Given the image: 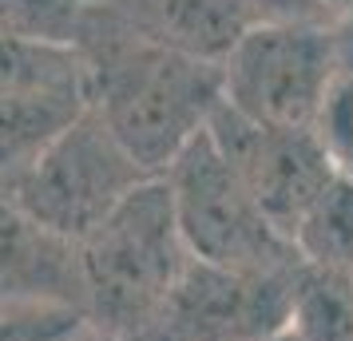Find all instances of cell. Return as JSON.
Wrapping results in <instances>:
<instances>
[{"instance_id":"cell-1","label":"cell","mask_w":353,"mask_h":341,"mask_svg":"<svg viewBox=\"0 0 353 341\" xmlns=\"http://www.w3.org/2000/svg\"><path fill=\"white\" fill-rule=\"evenodd\" d=\"M76 48L92 72L88 107L143 175H163L223 103L219 64L147 44L88 4Z\"/></svg>"},{"instance_id":"cell-2","label":"cell","mask_w":353,"mask_h":341,"mask_svg":"<svg viewBox=\"0 0 353 341\" xmlns=\"http://www.w3.org/2000/svg\"><path fill=\"white\" fill-rule=\"evenodd\" d=\"M76 254L88 329L115 341H139L191 266L167 183L155 175L131 187L119 207L76 242Z\"/></svg>"},{"instance_id":"cell-3","label":"cell","mask_w":353,"mask_h":341,"mask_svg":"<svg viewBox=\"0 0 353 341\" xmlns=\"http://www.w3.org/2000/svg\"><path fill=\"white\" fill-rule=\"evenodd\" d=\"M159 179L167 183L179 234L194 262L223 266V270H246V274L294 270L302 262L294 242H286L266 223V214L258 211L246 183L219 155L207 131L194 135L179 151V159Z\"/></svg>"},{"instance_id":"cell-4","label":"cell","mask_w":353,"mask_h":341,"mask_svg":"<svg viewBox=\"0 0 353 341\" xmlns=\"http://www.w3.org/2000/svg\"><path fill=\"white\" fill-rule=\"evenodd\" d=\"M223 103L262 127H314L337 83L325 20L246 24L219 64Z\"/></svg>"},{"instance_id":"cell-5","label":"cell","mask_w":353,"mask_h":341,"mask_svg":"<svg viewBox=\"0 0 353 341\" xmlns=\"http://www.w3.org/2000/svg\"><path fill=\"white\" fill-rule=\"evenodd\" d=\"M143 179L155 175H143L103 127V119L92 107H83L32 163V171L0 198L24 211L36 227L68 242H83L119 207V198Z\"/></svg>"},{"instance_id":"cell-6","label":"cell","mask_w":353,"mask_h":341,"mask_svg":"<svg viewBox=\"0 0 353 341\" xmlns=\"http://www.w3.org/2000/svg\"><path fill=\"white\" fill-rule=\"evenodd\" d=\"M207 135L286 242H294L310 207L341 171L314 127H262L226 103L214 107Z\"/></svg>"},{"instance_id":"cell-7","label":"cell","mask_w":353,"mask_h":341,"mask_svg":"<svg viewBox=\"0 0 353 341\" xmlns=\"http://www.w3.org/2000/svg\"><path fill=\"white\" fill-rule=\"evenodd\" d=\"M302 266V262H298ZM294 270H223L194 262L139 341H270L290 322Z\"/></svg>"},{"instance_id":"cell-8","label":"cell","mask_w":353,"mask_h":341,"mask_svg":"<svg viewBox=\"0 0 353 341\" xmlns=\"http://www.w3.org/2000/svg\"><path fill=\"white\" fill-rule=\"evenodd\" d=\"M0 309H72L83 318L76 242L0 198Z\"/></svg>"},{"instance_id":"cell-9","label":"cell","mask_w":353,"mask_h":341,"mask_svg":"<svg viewBox=\"0 0 353 341\" xmlns=\"http://www.w3.org/2000/svg\"><path fill=\"white\" fill-rule=\"evenodd\" d=\"M88 4L147 44L183 52L207 64H223V56L246 28L234 0H88Z\"/></svg>"},{"instance_id":"cell-10","label":"cell","mask_w":353,"mask_h":341,"mask_svg":"<svg viewBox=\"0 0 353 341\" xmlns=\"http://www.w3.org/2000/svg\"><path fill=\"white\" fill-rule=\"evenodd\" d=\"M92 96V72L80 48L0 36V103L36 99H83Z\"/></svg>"},{"instance_id":"cell-11","label":"cell","mask_w":353,"mask_h":341,"mask_svg":"<svg viewBox=\"0 0 353 341\" xmlns=\"http://www.w3.org/2000/svg\"><path fill=\"white\" fill-rule=\"evenodd\" d=\"M83 99H36L0 103V195H8L32 163L56 143V135L83 112Z\"/></svg>"},{"instance_id":"cell-12","label":"cell","mask_w":353,"mask_h":341,"mask_svg":"<svg viewBox=\"0 0 353 341\" xmlns=\"http://www.w3.org/2000/svg\"><path fill=\"white\" fill-rule=\"evenodd\" d=\"M286 333L294 341H353V274L298 266Z\"/></svg>"},{"instance_id":"cell-13","label":"cell","mask_w":353,"mask_h":341,"mask_svg":"<svg viewBox=\"0 0 353 341\" xmlns=\"http://www.w3.org/2000/svg\"><path fill=\"white\" fill-rule=\"evenodd\" d=\"M294 250L305 266L353 274V171H337L321 191L294 234Z\"/></svg>"},{"instance_id":"cell-14","label":"cell","mask_w":353,"mask_h":341,"mask_svg":"<svg viewBox=\"0 0 353 341\" xmlns=\"http://www.w3.org/2000/svg\"><path fill=\"white\" fill-rule=\"evenodd\" d=\"M83 17H88V0H0V36L76 48Z\"/></svg>"},{"instance_id":"cell-15","label":"cell","mask_w":353,"mask_h":341,"mask_svg":"<svg viewBox=\"0 0 353 341\" xmlns=\"http://www.w3.org/2000/svg\"><path fill=\"white\" fill-rule=\"evenodd\" d=\"M83 325L72 309H0V341H76Z\"/></svg>"},{"instance_id":"cell-16","label":"cell","mask_w":353,"mask_h":341,"mask_svg":"<svg viewBox=\"0 0 353 341\" xmlns=\"http://www.w3.org/2000/svg\"><path fill=\"white\" fill-rule=\"evenodd\" d=\"M246 24H290V20H321L314 0H234Z\"/></svg>"},{"instance_id":"cell-17","label":"cell","mask_w":353,"mask_h":341,"mask_svg":"<svg viewBox=\"0 0 353 341\" xmlns=\"http://www.w3.org/2000/svg\"><path fill=\"white\" fill-rule=\"evenodd\" d=\"M330 36H334L337 76H341V80H353V17L334 20V24H330Z\"/></svg>"},{"instance_id":"cell-18","label":"cell","mask_w":353,"mask_h":341,"mask_svg":"<svg viewBox=\"0 0 353 341\" xmlns=\"http://www.w3.org/2000/svg\"><path fill=\"white\" fill-rule=\"evenodd\" d=\"M314 4H318V12H321V20H325V24L353 17V0H314Z\"/></svg>"},{"instance_id":"cell-19","label":"cell","mask_w":353,"mask_h":341,"mask_svg":"<svg viewBox=\"0 0 353 341\" xmlns=\"http://www.w3.org/2000/svg\"><path fill=\"white\" fill-rule=\"evenodd\" d=\"M76 341H115V338H103V333H96V329H88V325H83Z\"/></svg>"},{"instance_id":"cell-20","label":"cell","mask_w":353,"mask_h":341,"mask_svg":"<svg viewBox=\"0 0 353 341\" xmlns=\"http://www.w3.org/2000/svg\"><path fill=\"white\" fill-rule=\"evenodd\" d=\"M270 341H294V338H290L286 329H282V333H278V338H270Z\"/></svg>"}]
</instances>
